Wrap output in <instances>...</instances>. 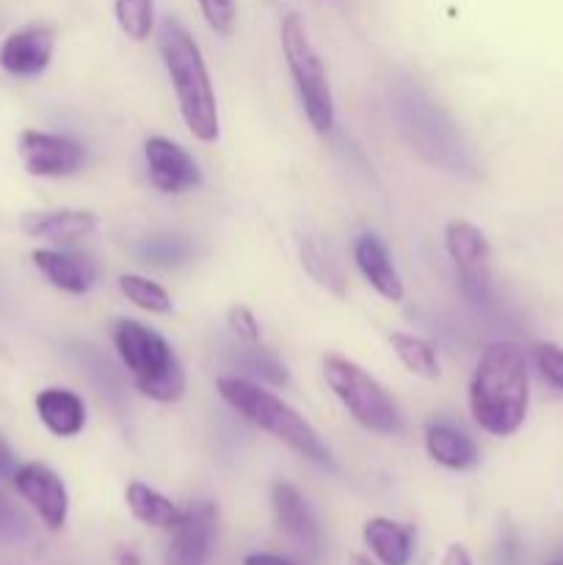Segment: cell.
<instances>
[{
  "mask_svg": "<svg viewBox=\"0 0 563 565\" xmlns=\"http://www.w3.org/2000/svg\"><path fill=\"white\" fill-rule=\"evenodd\" d=\"M215 390H219L221 401L226 406L235 408L243 419L257 425L259 430L270 434L274 439H279L285 447H290L304 461L329 469V472L334 469V458H331V450L323 445L318 430L279 395L263 390L254 381L241 379V375H221L215 381Z\"/></svg>",
  "mask_w": 563,
  "mask_h": 565,
  "instance_id": "3",
  "label": "cell"
},
{
  "mask_svg": "<svg viewBox=\"0 0 563 565\" xmlns=\"http://www.w3.org/2000/svg\"><path fill=\"white\" fill-rule=\"evenodd\" d=\"M17 491L22 500L36 511L42 524L53 533L64 530L66 516H70V494L59 475L44 463H22L14 478Z\"/></svg>",
  "mask_w": 563,
  "mask_h": 565,
  "instance_id": "10",
  "label": "cell"
},
{
  "mask_svg": "<svg viewBox=\"0 0 563 565\" xmlns=\"http://www.w3.org/2000/svg\"><path fill=\"white\" fill-rule=\"evenodd\" d=\"M348 565H375L370 557H362V555H351V561H348Z\"/></svg>",
  "mask_w": 563,
  "mask_h": 565,
  "instance_id": "35",
  "label": "cell"
},
{
  "mask_svg": "<svg viewBox=\"0 0 563 565\" xmlns=\"http://www.w3.org/2000/svg\"><path fill=\"white\" fill-rule=\"evenodd\" d=\"M22 232L36 241H50L55 246H72L97 232V215L88 210H42L22 215Z\"/></svg>",
  "mask_w": 563,
  "mask_h": 565,
  "instance_id": "14",
  "label": "cell"
},
{
  "mask_svg": "<svg viewBox=\"0 0 563 565\" xmlns=\"http://www.w3.org/2000/svg\"><path fill=\"white\" fill-rule=\"evenodd\" d=\"M144 158H147L149 182L160 193L180 196V193L193 191L202 182V171H199V163L193 160V154L185 152L180 143L169 141V138H147V143H144Z\"/></svg>",
  "mask_w": 563,
  "mask_h": 565,
  "instance_id": "11",
  "label": "cell"
},
{
  "mask_svg": "<svg viewBox=\"0 0 563 565\" xmlns=\"http://www.w3.org/2000/svg\"><path fill=\"white\" fill-rule=\"evenodd\" d=\"M439 565H472V557H469V550L464 544H450L442 555Z\"/></svg>",
  "mask_w": 563,
  "mask_h": 565,
  "instance_id": "33",
  "label": "cell"
},
{
  "mask_svg": "<svg viewBox=\"0 0 563 565\" xmlns=\"http://www.w3.org/2000/svg\"><path fill=\"white\" fill-rule=\"evenodd\" d=\"M158 50L174 86L182 121L193 138L213 143L219 138V103L196 39L177 17H166L158 28Z\"/></svg>",
  "mask_w": 563,
  "mask_h": 565,
  "instance_id": "2",
  "label": "cell"
},
{
  "mask_svg": "<svg viewBox=\"0 0 563 565\" xmlns=\"http://www.w3.org/2000/svg\"><path fill=\"white\" fill-rule=\"evenodd\" d=\"M138 254H141L144 263L171 268V265H180L191 257V246L182 237H152V241L138 248Z\"/></svg>",
  "mask_w": 563,
  "mask_h": 565,
  "instance_id": "26",
  "label": "cell"
},
{
  "mask_svg": "<svg viewBox=\"0 0 563 565\" xmlns=\"http://www.w3.org/2000/svg\"><path fill=\"white\" fill-rule=\"evenodd\" d=\"M215 533H219V511L213 502L196 500L182 508V519L171 530L166 546V565H208L213 557Z\"/></svg>",
  "mask_w": 563,
  "mask_h": 565,
  "instance_id": "7",
  "label": "cell"
},
{
  "mask_svg": "<svg viewBox=\"0 0 563 565\" xmlns=\"http://www.w3.org/2000/svg\"><path fill=\"white\" fill-rule=\"evenodd\" d=\"M119 290L125 292L127 301L136 303V307L144 309V312H152V315L171 312V296L158 285V281H149L147 276L121 274Z\"/></svg>",
  "mask_w": 563,
  "mask_h": 565,
  "instance_id": "24",
  "label": "cell"
},
{
  "mask_svg": "<svg viewBox=\"0 0 563 565\" xmlns=\"http://www.w3.org/2000/svg\"><path fill=\"white\" fill-rule=\"evenodd\" d=\"M530 406L528 359L517 342H489L469 381V412L489 436L506 439L522 428Z\"/></svg>",
  "mask_w": 563,
  "mask_h": 565,
  "instance_id": "1",
  "label": "cell"
},
{
  "mask_svg": "<svg viewBox=\"0 0 563 565\" xmlns=\"http://www.w3.org/2000/svg\"><path fill=\"white\" fill-rule=\"evenodd\" d=\"M298 254H301V265L304 270L312 276V281H318V285L323 287V290H329L331 296L346 298L348 279L346 274H342L340 263H337L315 237H304L301 246H298Z\"/></svg>",
  "mask_w": 563,
  "mask_h": 565,
  "instance_id": "23",
  "label": "cell"
},
{
  "mask_svg": "<svg viewBox=\"0 0 563 565\" xmlns=\"http://www.w3.org/2000/svg\"><path fill=\"white\" fill-rule=\"evenodd\" d=\"M282 53H285L287 70L296 83L307 121L318 136H326L334 130V97H331L329 75H326L323 61L309 39L307 25L293 11L282 20Z\"/></svg>",
  "mask_w": 563,
  "mask_h": 565,
  "instance_id": "5",
  "label": "cell"
},
{
  "mask_svg": "<svg viewBox=\"0 0 563 565\" xmlns=\"http://www.w3.org/2000/svg\"><path fill=\"white\" fill-rule=\"evenodd\" d=\"M36 412L44 428L59 439H72L86 428V403L70 390L50 386L36 395Z\"/></svg>",
  "mask_w": 563,
  "mask_h": 565,
  "instance_id": "18",
  "label": "cell"
},
{
  "mask_svg": "<svg viewBox=\"0 0 563 565\" xmlns=\"http://www.w3.org/2000/svg\"><path fill=\"white\" fill-rule=\"evenodd\" d=\"M243 367H246L248 373L259 375V379L270 381V384H285L287 381L285 364L276 362L265 348H257V342H254V348H248L246 356H243Z\"/></svg>",
  "mask_w": 563,
  "mask_h": 565,
  "instance_id": "29",
  "label": "cell"
},
{
  "mask_svg": "<svg viewBox=\"0 0 563 565\" xmlns=\"http://www.w3.org/2000/svg\"><path fill=\"white\" fill-rule=\"evenodd\" d=\"M353 259H357L359 274L364 276L370 287L379 292L384 301L401 303L406 290H403V279L397 274V268L392 265L390 248L381 237L375 235H362L353 243Z\"/></svg>",
  "mask_w": 563,
  "mask_h": 565,
  "instance_id": "15",
  "label": "cell"
},
{
  "mask_svg": "<svg viewBox=\"0 0 563 565\" xmlns=\"http://www.w3.org/2000/svg\"><path fill=\"white\" fill-rule=\"evenodd\" d=\"M533 362L541 379L552 386V390L563 392V348L555 342H535L533 345Z\"/></svg>",
  "mask_w": 563,
  "mask_h": 565,
  "instance_id": "27",
  "label": "cell"
},
{
  "mask_svg": "<svg viewBox=\"0 0 563 565\" xmlns=\"http://www.w3.org/2000/svg\"><path fill=\"white\" fill-rule=\"evenodd\" d=\"M362 539L381 565H408L412 561V530L392 519H368L362 527Z\"/></svg>",
  "mask_w": 563,
  "mask_h": 565,
  "instance_id": "20",
  "label": "cell"
},
{
  "mask_svg": "<svg viewBox=\"0 0 563 565\" xmlns=\"http://www.w3.org/2000/svg\"><path fill=\"white\" fill-rule=\"evenodd\" d=\"M323 379L337 401L348 408L353 419L362 428L373 434L392 436L403 430V417L397 412L390 392L368 373L340 353H326L323 356Z\"/></svg>",
  "mask_w": 563,
  "mask_h": 565,
  "instance_id": "6",
  "label": "cell"
},
{
  "mask_svg": "<svg viewBox=\"0 0 563 565\" xmlns=\"http://www.w3.org/2000/svg\"><path fill=\"white\" fill-rule=\"evenodd\" d=\"M125 502L130 508L132 516L141 524L155 530H174L182 519V508H177L169 497H163L160 491H155L152 486L141 483V480H132L125 489Z\"/></svg>",
  "mask_w": 563,
  "mask_h": 565,
  "instance_id": "21",
  "label": "cell"
},
{
  "mask_svg": "<svg viewBox=\"0 0 563 565\" xmlns=\"http://www.w3.org/2000/svg\"><path fill=\"white\" fill-rule=\"evenodd\" d=\"M20 160L28 174L59 180V177L77 174L86 166V149L75 138L59 132L22 130Z\"/></svg>",
  "mask_w": 563,
  "mask_h": 565,
  "instance_id": "8",
  "label": "cell"
},
{
  "mask_svg": "<svg viewBox=\"0 0 563 565\" xmlns=\"http://www.w3.org/2000/svg\"><path fill=\"white\" fill-rule=\"evenodd\" d=\"M243 565H298L293 563L290 557H282V555H270V552H254V555H248Z\"/></svg>",
  "mask_w": 563,
  "mask_h": 565,
  "instance_id": "34",
  "label": "cell"
},
{
  "mask_svg": "<svg viewBox=\"0 0 563 565\" xmlns=\"http://www.w3.org/2000/svg\"><path fill=\"white\" fill-rule=\"evenodd\" d=\"M550 565H563V563H550Z\"/></svg>",
  "mask_w": 563,
  "mask_h": 565,
  "instance_id": "37",
  "label": "cell"
},
{
  "mask_svg": "<svg viewBox=\"0 0 563 565\" xmlns=\"http://www.w3.org/2000/svg\"><path fill=\"white\" fill-rule=\"evenodd\" d=\"M226 323H230V329L235 331L241 340L259 342V323H257V318L252 315V309L237 307V303H235V307L226 312Z\"/></svg>",
  "mask_w": 563,
  "mask_h": 565,
  "instance_id": "31",
  "label": "cell"
},
{
  "mask_svg": "<svg viewBox=\"0 0 563 565\" xmlns=\"http://www.w3.org/2000/svg\"><path fill=\"white\" fill-rule=\"evenodd\" d=\"M33 265L39 268V274L50 281L59 290L70 292V296H83L94 287L97 279V268L88 257L81 254H66L55 252V248H39L31 254Z\"/></svg>",
  "mask_w": 563,
  "mask_h": 565,
  "instance_id": "17",
  "label": "cell"
},
{
  "mask_svg": "<svg viewBox=\"0 0 563 565\" xmlns=\"http://www.w3.org/2000/svg\"><path fill=\"white\" fill-rule=\"evenodd\" d=\"M114 14L127 39L147 42L155 28L152 0H114Z\"/></svg>",
  "mask_w": 563,
  "mask_h": 565,
  "instance_id": "25",
  "label": "cell"
},
{
  "mask_svg": "<svg viewBox=\"0 0 563 565\" xmlns=\"http://www.w3.org/2000/svg\"><path fill=\"white\" fill-rule=\"evenodd\" d=\"M445 248L450 254L453 265L458 270L464 290L484 301L486 290H489V257L491 248L484 232L469 221H450L445 226Z\"/></svg>",
  "mask_w": 563,
  "mask_h": 565,
  "instance_id": "9",
  "label": "cell"
},
{
  "mask_svg": "<svg viewBox=\"0 0 563 565\" xmlns=\"http://www.w3.org/2000/svg\"><path fill=\"white\" fill-rule=\"evenodd\" d=\"M114 345L144 397L155 403H177L185 395L188 379L180 356L158 331L138 320H119L114 326Z\"/></svg>",
  "mask_w": 563,
  "mask_h": 565,
  "instance_id": "4",
  "label": "cell"
},
{
  "mask_svg": "<svg viewBox=\"0 0 563 565\" xmlns=\"http://www.w3.org/2000/svg\"><path fill=\"white\" fill-rule=\"evenodd\" d=\"M270 508H274L276 524H279L282 533L290 535V539L296 541L298 546H304V550H318V522H315L307 500H304L301 491H298L296 486L276 483L274 489H270Z\"/></svg>",
  "mask_w": 563,
  "mask_h": 565,
  "instance_id": "16",
  "label": "cell"
},
{
  "mask_svg": "<svg viewBox=\"0 0 563 565\" xmlns=\"http://www.w3.org/2000/svg\"><path fill=\"white\" fill-rule=\"evenodd\" d=\"M119 565H138V557L132 555V552H125V555L119 557Z\"/></svg>",
  "mask_w": 563,
  "mask_h": 565,
  "instance_id": "36",
  "label": "cell"
},
{
  "mask_svg": "<svg viewBox=\"0 0 563 565\" xmlns=\"http://www.w3.org/2000/svg\"><path fill=\"white\" fill-rule=\"evenodd\" d=\"M408 121L403 130L412 132V143H417V152L428 154L434 163L447 166L450 169V160L447 158H461V147L456 143V132L450 130L447 121H442L439 110H434V105L419 99L414 94V99L406 103Z\"/></svg>",
  "mask_w": 563,
  "mask_h": 565,
  "instance_id": "13",
  "label": "cell"
},
{
  "mask_svg": "<svg viewBox=\"0 0 563 565\" xmlns=\"http://www.w3.org/2000/svg\"><path fill=\"white\" fill-rule=\"evenodd\" d=\"M0 539L11 541V544L31 539V522L3 491H0Z\"/></svg>",
  "mask_w": 563,
  "mask_h": 565,
  "instance_id": "28",
  "label": "cell"
},
{
  "mask_svg": "<svg viewBox=\"0 0 563 565\" xmlns=\"http://www.w3.org/2000/svg\"><path fill=\"white\" fill-rule=\"evenodd\" d=\"M390 345L395 351V356L401 359L403 367L417 375V379L436 381L442 375L436 348L425 337L408 334V331H392Z\"/></svg>",
  "mask_w": 563,
  "mask_h": 565,
  "instance_id": "22",
  "label": "cell"
},
{
  "mask_svg": "<svg viewBox=\"0 0 563 565\" xmlns=\"http://www.w3.org/2000/svg\"><path fill=\"white\" fill-rule=\"evenodd\" d=\"M55 47V31L44 22H33V25L20 28L11 33L0 47V66L9 75L17 77H36L47 70L50 58H53Z\"/></svg>",
  "mask_w": 563,
  "mask_h": 565,
  "instance_id": "12",
  "label": "cell"
},
{
  "mask_svg": "<svg viewBox=\"0 0 563 565\" xmlns=\"http://www.w3.org/2000/svg\"><path fill=\"white\" fill-rule=\"evenodd\" d=\"M208 25L221 36H230L235 28V0H196Z\"/></svg>",
  "mask_w": 563,
  "mask_h": 565,
  "instance_id": "30",
  "label": "cell"
},
{
  "mask_svg": "<svg viewBox=\"0 0 563 565\" xmlns=\"http://www.w3.org/2000/svg\"><path fill=\"white\" fill-rule=\"evenodd\" d=\"M425 450L439 467L453 469V472H469L480 463V450L472 436L447 423H431L425 428Z\"/></svg>",
  "mask_w": 563,
  "mask_h": 565,
  "instance_id": "19",
  "label": "cell"
},
{
  "mask_svg": "<svg viewBox=\"0 0 563 565\" xmlns=\"http://www.w3.org/2000/svg\"><path fill=\"white\" fill-rule=\"evenodd\" d=\"M17 469H20V463H17L14 450H11L9 441L0 434V478H14Z\"/></svg>",
  "mask_w": 563,
  "mask_h": 565,
  "instance_id": "32",
  "label": "cell"
}]
</instances>
